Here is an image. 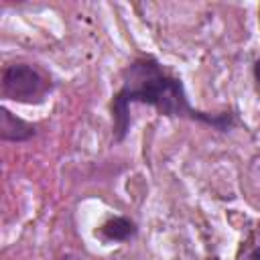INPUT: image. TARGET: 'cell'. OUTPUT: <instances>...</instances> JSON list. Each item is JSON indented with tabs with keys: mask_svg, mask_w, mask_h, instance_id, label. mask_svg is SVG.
<instances>
[{
	"mask_svg": "<svg viewBox=\"0 0 260 260\" xmlns=\"http://www.w3.org/2000/svg\"><path fill=\"white\" fill-rule=\"evenodd\" d=\"M35 136V126L14 116L10 110L2 108L0 112V138L8 142H24Z\"/></svg>",
	"mask_w": 260,
	"mask_h": 260,
	"instance_id": "3957f363",
	"label": "cell"
},
{
	"mask_svg": "<svg viewBox=\"0 0 260 260\" xmlns=\"http://www.w3.org/2000/svg\"><path fill=\"white\" fill-rule=\"evenodd\" d=\"M254 75H256V81L260 83V59H258L256 65H254Z\"/></svg>",
	"mask_w": 260,
	"mask_h": 260,
	"instance_id": "5b68a950",
	"label": "cell"
},
{
	"mask_svg": "<svg viewBox=\"0 0 260 260\" xmlns=\"http://www.w3.org/2000/svg\"><path fill=\"white\" fill-rule=\"evenodd\" d=\"M252 260H260V250H256V252L252 254Z\"/></svg>",
	"mask_w": 260,
	"mask_h": 260,
	"instance_id": "8992f818",
	"label": "cell"
},
{
	"mask_svg": "<svg viewBox=\"0 0 260 260\" xmlns=\"http://www.w3.org/2000/svg\"><path fill=\"white\" fill-rule=\"evenodd\" d=\"M61 260H81V258H73V256H63Z\"/></svg>",
	"mask_w": 260,
	"mask_h": 260,
	"instance_id": "52a82bcc",
	"label": "cell"
},
{
	"mask_svg": "<svg viewBox=\"0 0 260 260\" xmlns=\"http://www.w3.org/2000/svg\"><path fill=\"white\" fill-rule=\"evenodd\" d=\"M130 104H146L165 116H181L189 120L205 122L217 130H228L232 126L230 114H205L195 110L185 93L181 79L171 75L154 57H138L122 71V85L112 100V120H114V140H124L130 116Z\"/></svg>",
	"mask_w": 260,
	"mask_h": 260,
	"instance_id": "6da1fadb",
	"label": "cell"
},
{
	"mask_svg": "<svg viewBox=\"0 0 260 260\" xmlns=\"http://www.w3.org/2000/svg\"><path fill=\"white\" fill-rule=\"evenodd\" d=\"M100 234L110 242H126L136 234V225L128 217L118 215V217H110L106 223H102Z\"/></svg>",
	"mask_w": 260,
	"mask_h": 260,
	"instance_id": "277c9868",
	"label": "cell"
},
{
	"mask_svg": "<svg viewBox=\"0 0 260 260\" xmlns=\"http://www.w3.org/2000/svg\"><path fill=\"white\" fill-rule=\"evenodd\" d=\"M49 89L51 83L47 81V77H43L41 71L30 65L14 63L8 65L2 73V95L12 102L37 104L45 100Z\"/></svg>",
	"mask_w": 260,
	"mask_h": 260,
	"instance_id": "7a4b0ae2",
	"label": "cell"
}]
</instances>
